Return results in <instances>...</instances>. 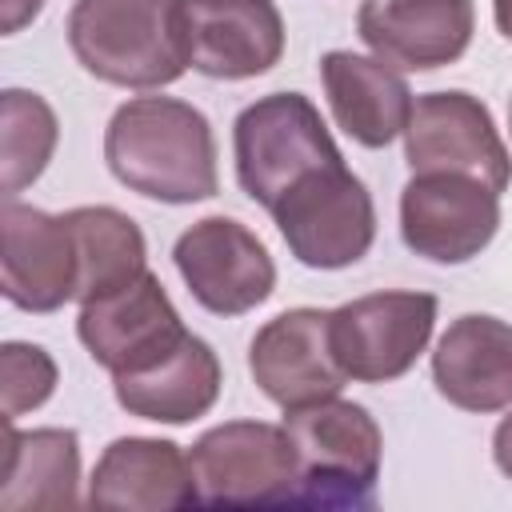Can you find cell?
I'll return each instance as SVG.
<instances>
[{"label": "cell", "mask_w": 512, "mask_h": 512, "mask_svg": "<svg viewBox=\"0 0 512 512\" xmlns=\"http://www.w3.org/2000/svg\"><path fill=\"white\" fill-rule=\"evenodd\" d=\"M200 504L212 508H256L296 504V444L284 424L268 420H224L196 436L188 448Z\"/></svg>", "instance_id": "cell-5"}, {"label": "cell", "mask_w": 512, "mask_h": 512, "mask_svg": "<svg viewBox=\"0 0 512 512\" xmlns=\"http://www.w3.org/2000/svg\"><path fill=\"white\" fill-rule=\"evenodd\" d=\"M44 0H4V36H16L20 28H28L36 16H40Z\"/></svg>", "instance_id": "cell-24"}, {"label": "cell", "mask_w": 512, "mask_h": 512, "mask_svg": "<svg viewBox=\"0 0 512 512\" xmlns=\"http://www.w3.org/2000/svg\"><path fill=\"white\" fill-rule=\"evenodd\" d=\"M436 296L432 292H368L340 308H332V352L348 380L388 384L412 372L424 356L436 328Z\"/></svg>", "instance_id": "cell-7"}, {"label": "cell", "mask_w": 512, "mask_h": 512, "mask_svg": "<svg viewBox=\"0 0 512 512\" xmlns=\"http://www.w3.org/2000/svg\"><path fill=\"white\" fill-rule=\"evenodd\" d=\"M320 84L336 128L360 148H388L396 136H404L416 96L380 56L332 48L320 56Z\"/></svg>", "instance_id": "cell-18"}, {"label": "cell", "mask_w": 512, "mask_h": 512, "mask_svg": "<svg viewBox=\"0 0 512 512\" xmlns=\"http://www.w3.org/2000/svg\"><path fill=\"white\" fill-rule=\"evenodd\" d=\"M404 160L412 172H460L492 192H508L512 184V152L488 104L460 88L416 96L404 128Z\"/></svg>", "instance_id": "cell-8"}, {"label": "cell", "mask_w": 512, "mask_h": 512, "mask_svg": "<svg viewBox=\"0 0 512 512\" xmlns=\"http://www.w3.org/2000/svg\"><path fill=\"white\" fill-rule=\"evenodd\" d=\"M76 336L108 376H124L176 348L188 328L160 276L140 272L136 280L84 300L76 316Z\"/></svg>", "instance_id": "cell-12"}, {"label": "cell", "mask_w": 512, "mask_h": 512, "mask_svg": "<svg viewBox=\"0 0 512 512\" xmlns=\"http://www.w3.org/2000/svg\"><path fill=\"white\" fill-rule=\"evenodd\" d=\"M508 132H512V96H508Z\"/></svg>", "instance_id": "cell-27"}, {"label": "cell", "mask_w": 512, "mask_h": 512, "mask_svg": "<svg viewBox=\"0 0 512 512\" xmlns=\"http://www.w3.org/2000/svg\"><path fill=\"white\" fill-rule=\"evenodd\" d=\"M356 32L392 68L436 72L456 64L476 32L472 0H364Z\"/></svg>", "instance_id": "cell-15"}, {"label": "cell", "mask_w": 512, "mask_h": 512, "mask_svg": "<svg viewBox=\"0 0 512 512\" xmlns=\"http://www.w3.org/2000/svg\"><path fill=\"white\" fill-rule=\"evenodd\" d=\"M492 20L504 40H512V0H492Z\"/></svg>", "instance_id": "cell-26"}, {"label": "cell", "mask_w": 512, "mask_h": 512, "mask_svg": "<svg viewBox=\"0 0 512 512\" xmlns=\"http://www.w3.org/2000/svg\"><path fill=\"white\" fill-rule=\"evenodd\" d=\"M492 460H496V468L512 480V412L496 424V432H492Z\"/></svg>", "instance_id": "cell-25"}, {"label": "cell", "mask_w": 512, "mask_h": 512, "mask_svg": "<svg viewBox=\"0 0 512 512\" xmlns=\"http://www.w3.org/2000/svg\"><path fill=\"white\" fill-rule=\"evenodd\" d=\"M500 232V192L460 172H412L400 188V240L432 264H468Z\"/></svg>", "instance_id": "cell-11"}, {"label": "cell", "mask_w": 512, "mask_h": 512, "mask_svg": "<svg viewBox=\"0 0 512 512\" xmlns=\"http://www.w3.org/2000/svg\"><path fill=\"white\" fill-rule=\"evenodd\" d=\"M0 380H4V424H16V416L36 412L52 400L60 368L48 356V348L28 340H4L0 348Z\"/></svg>", "instance_id": "cell-23"}, {"label": "cell", "mask_w": 512, "mask_h": 512, "mask_svg": "<svg viewBox=\"0 0 512 512\" xmlns=\"http://www.w3.org/2000/svg\"><path fill=\"white\" fill-rule=\"evenodd\" d=\"M432 384L460 412L512 404V324L488 312L456 316L432 348Z\"/></svg>", "instance_id": "cell-16"}, {"label": "cell", "mask_w": 512, "mask_h": 512, "mask_svg": "<svg viewBox=\"0 0 512 512\" xmlns=\"http://www.w3.org/2000/svg\"><path fill=\"white\" fill-rule=\"evenodd\" d=\"M180 52L208 80H252L284 56V16L276 0H172Z\"/></svg>", "instance_id": "cell-10"}, {"label": "cell", "mask_w": 512, "mask_h": 512, "mask_svg": "<svg viewBox=\"0 0 512 512\" xmlns=\"http://www.w3.org/2000/svg\"><path fill=\"white\" fill-rule=\"evenodd\" d=\"M104 164L136 196L196 204L220 192L208 116L176 96H132L104 128Z\"/></svg>", "instance_id": "cell-1"}, {"label": "cell", "mask_w": 512, "mask_h": 512, "mask_svg": "<svg viewBox=\"0 0 512 512\" xmlns=\"http://www.w3.org/2000/svg\"><path fill=\"white\" fill-rule=\"evenodd\" d=\"M172 264L188 296L212 316H244L276 292L272 252L232 216H204L184 228L172 244Z\"/></svg>", "instance_id": "cell-9"}, {"label": "cell", "mask_w": 512, "mask_h": 512, "mask_svg": "<svg viewBox=\"0 0 512 512\" xmlns=\"http://www.w3.org/2000/svg\"><path fill=\"white\" fill-rule=\"evenodd\" d=\"M268 216L276 220L288 252L316 272L352 268L376 240L372 192L344 160L304 176Z\"/></svg>", "instance_id": "cell-6"}, {"label": "cell", "mask_w": 512, "mask_h": 512, "mask_svg": "<svg viewBox=\"0 0 512 512\" xmlns=\"http://www.w3.org/2000/svg\"><path fill=\"white\" fill-rule=\"evenodd\" d=\"M76 64L112 88H168L188 72L172 0H76L68 12Z\"/></svg>", "instance_id": "cell-3"}, {"label": "cell", "mask_w": 512, "mask_h": 512, "mask_svg": "<svg viewBox=\"0 0 512 512\" xmlns=\"http://www.w3.org/2000/svg\"><path fill=\"white\" fill-rule=\"evenodd\" d=\"M284 428L300 464L292 508L356 512L372 504L384 460V432L364 404L324 396L284 412Z\"/></svg>", "instance_id": "cell-2"}, {"label": "cell", "mask_w": 512, "mask_h": 512, "mask_svg": "<svg viewBox=\"0 0 512 512\" xmlns=\"http://www.w3.org/2000/svg\"><path fill=\"white\" fill-rule=\"evenodd\" d=\"M224 388V368L212 344L196 332H188L176 348L156 356L152 364L112 376V396L116 404L152 424H192L204 412L216 408Z\"/></svg>", "instance_id": "cell-19"}, {"label": "cell", "mask_w": 512, "mask_h": 512, "mask_svg": "<svg viewBox=\"0 0 512 512\" xmlns=\"http://www.w3.org/2000/svg\"><path fill=\"white\" fill-rule=\"evenodd\" d=\"M232 160L240 192L272 212L304 176L340 164V148L320 108L300 92H268L232 124Z\"/></svg>", "instance_id": "cell-4"}, {"label": "cell", "mask_w": 512, "mask_h": 512, "mask_svg": "<svg viewBox=\"0 0 512 512\" xmlns=\"http://www.w3.org/2000/svg\"><path fill=\"white\" fill-rule=\"evenodd\" d=\"M92 508H136V512H160V508H196V472L180 444L160 436H116L88 480Z\"/></svg>", "instance_id": "cell-17"}, {"label": "cell", "mask_w": 512, "mask_h": 512, "mask_svg": "<svg viewBox=\"0 0 512 512\" xmlns=\"http://www.w3.org/2000/svg\"><path fill=\"white\" fill-rule=\"evenodd\" d=\"M80 504V436L76 428L8 424L0 508H72Z\"/></svg>", "instance_id": "cell-20"}, {"label": "cell", "mask_w": 512, "mask_h": 512, "mask_svg": "<svg viewBox=\"0 0 512 512\" xmlns=\"http://www.w3.org/2000/svg\"><path fill=\"white\" fill-rule=\"evenodd\" d=\"M60 144V120L40 92H0V188L4 196L24 192L44 176Z\"/></svg>", "instance_id": "cell-22"}, {"label": "cell", "mask_w": 512, "mask_h": 512, "mask_svg": "<svg viewBox=\"0 0 512 512\" xmlns=\"http://www.w3.org/2000/svg\"><path fill=\"white\" fill-rule=\"evenodd\" d=\"M64 216L72 224L80 252V288H76L80 304L148 272V244L128 212L112 204H80L68 208Z\"/></svg>", "instance_id": "cell-21"}, {"label": "cell", "mask_w": 512, "mask_h": 512, "mask_svg": "<svg viewBox=\"0 0 512 512\" xmlns=\"http://www.w3.org/2000/svg\"><path fill=\"white\" fill-rule=\"evenodd\" d=\"M328 308H288L256 328L248 344V372L256 388L284 412L324 396H340L348 384L332 352Z\"/></svg>", "instance_id": "cell-14"}, {"label": "cell", "mask_w": 512, "mask_h": 512, "mask_svg": "<svg viewBox=\"0 0 512 512\" xmlns=\"http://www.w3.org/2000/svg\"><path fill=\"white\" fill-rule=\"evenodd\" d=\"M0 292L12 308L48 316L76 300L80 288V252L68 216L20 204L4 196L0 204Z\"/></svg>", "instance_id": "cell-13"}]
</instances>
